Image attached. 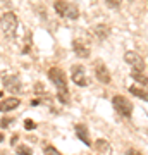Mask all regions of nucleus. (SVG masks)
Segmentation results:
<instances>
[{
  "label": "nucleus",
  "instance_id": "nucleus-1",
  "mask_svg": "<svg viewBox=\"0 0 148 155\" xmlns=\"http://www.w3.org/2000/svg\"><path fill=\"white\" fill-rule=\"evenodd\" d=\"M54 9L59 16L66 17V19H71V21H74V19L79 17V9L74 4H69L66 0H55Z\"/></svg>",
  "mask_w": 148,
  "mask_h": 155
},
{
  "label": "nucleus",
  "instance_id": "nucleus-2",
  "mask_svg": "<svg viewBox=\"0 0 148 155\" xmlns=\"http://www.w3.org/2000/svg\"><path fill=\"white\" fill-rule=\"evenodd\" d=\"M0 26L4 29V33L9 35V36H14L17 31V26H19V21L14 12H5L4 16L0 17Z\"/></svg>",
  "mask_w": 148,
  "mask_h": 155
},
{
  "label": "nucleus",
  "instance_id": "nucleus-3",
  "mask_svg": "<svg viewBox=\"0 0 148 155\" xmlns=\"http://www.w3.org/2000/svg\"><path fill=\"white\" fill-rule=\"evenodd\" d=\"M48 79L57 86L59 91H67V78L61 67H50L48 69Z\"/></svg>",
  "mask_w": 148,
  "mask_h": 155
},
{
  "label": "nucleus",
  "instance_id": "nucleus-4",
  "mask_svg": "<svg viewBox=\"0 0 148 155\" xmlns=\"http://www.w3.org/2000/svg\"><path fill=\"white\" fill-rule=\"evenodd\" d=\"M112 104H114V109L119 112L122 117H129L131 116L133 104L126 98V97H122V95H115L114 98H112Z\"/></svg>",
  "mask_w": 148,
  "mask_h": 155
},
{
  "label": "nucleus",
  "instance_id": "nucleus-5",
  "mask_svg": "<svg viewBox=\"0 0 148 155\" xmlns=\"http://www.w3.org/2000/svg\"><path fill=\"white\" fill-rule=\"evenodd\" d=\"M2 83H4L7 91H11V93H21L22 91V83L16 74H5L2 78Z\"/></svg>",
  "mask_w": 148,
  "mask_h": 155
},
{
  "label": "nucleus",
  "instance_id": "nucleus-6",
  "mask_svg": "<svg viewBox=\"0 0 148 155\" xmlns=\"http://www.w3.org/2000/svg\"><path fill=\"white\" fill-rule=\"evenodd\" d=\"M71 79L74 81V84L77 86H88V78H86V71L83 66H72L71 67Z\"/></svg>",
  "mask_w": 148,
  "mask_h": 155
},
{
  "label": "nucleus",
  "instance_id": "nucleus-7",
  "mask_svg": "<svg viewBox=\"0 0 148 155\" xmlns=\"http://www.w3.org/2000/svg\"><path fill=\"white\" fill-rule=\"evenodd\" d=\"M124 61L133 67V69H136V71H145V61H143V57L136 52H126L124 54Z\"/></svg>",
  "mask_w": 148,
  "mask_h": 155
},
{
  "label": "nucleus",
  "instance_id": "nucleus-8",
  "mask_svg": "<svg viewBox=\"0 0 148 155\" xmlns=\"http://www.w3.org/2000/svg\"><path fill=\"white\" fill-rule=\"evenodd\" d=\"M95 74H97V79H98L100 83H104V84H109L110 81H112V76H110L109 69L105 67L104 62H100V61L95 64Z\"/></svg>",
  "mask_w": 148,
  "mask_h": 155
},
{
  "label": "nucleus",
  "instance_id": "nucleus-9",
  "mask_svg": "<svg viewBox=\"0 0 148 155\" xmlns=\"http://www.w3.org/2000/svg\"><path fill=\"white\" fill-rule=\"evenodd\" d=\"M72 50H74V54H76L77 57H81V59L90 57V48H88L86 43L81 41V40H74V41H72Z\"/></svg>",
  "mask_w": 148,
  "mask_h": 155
},
{
  "label": "nucleus",
  "instance_id": "nucleus-10",
  "mask_svg": "<svg viewBox=\"0 0 148 155\" xmlns=\"http://www.w3.org/2000/svg\"><path fill=\"white\" fill-rule=\"evenodd\" d=\"M74 131H76V136L79 140H81L84 145H91V140H90V133H88V127L84 126V124H76L74 126Z\"/></svg>",
  "mask_w": 148,
  "mask_h": 155
},
{
  "label": "nucleus",
  "instance_id": "nucleus-11",
  "mask_svg": "<svg viewBox=\"0 0 148 155\" xmlns=\"http://www.w3.org/2000/svg\"><path fill=\"white\" fill-rule=\"evenodd\" d=\"M19 98H16V97H11V98H5L0 102V112H11L14 110V109H17L19 107Z\"/></svg>",
  "mask_w": 148,
  "mask_h": 155
},
{
  "label": "nucleus",
  "instance_id": "nucleus-12",
  "mask_svg": "<svg viewBox=\"0 0 148 155\" xmlns=\"http://www.w3.org/2000/svg\"><path fill=\"white\" fill-rule=\"evenodd\" d=\"M93 31H95V35H97V38H100V40H105L110 35V28L107 24H97L93 28Z\"/></svg>",
  "mask_w": 148,
  "mask_h": 155
},
{
  "label": "nucleus",
  "instance_id": "nucleus-13",
  "mask_svg": "<svg viewBox=\"0 0 148 155\" xmlns=\"http://www.w3.org/2000/svg\"><path fill=\"white\" fill-rule=\"evenodd\" d=\"M131 78L134 79V81H138V83H141V84H148V76L143 71H136V69H133V71H131Z\"/></svg>",
  "mask_w": 148,
  "mask_h": 155
},
{
  "label": "nucleus",
  "instance_id": "nucleus-14",
  "mask_svg": "<svg viewBox=\"0 0 148 155\" xmlns=\"http://www.w3.org/2000/svg\"><path fill=\"white\" fill-rule=\"evenodd\" d=\"M129 91H131L134 97H138V98H141V100H145V102H148V93L143 88H138V86H129Z\"/></svg>",
  "mask_w": 148,
  "mask_h": 155
},
{
  "label": "nucleus",
  "instance_id": "nucleus-15",
  "mask_svg": "<svg viewBox=\"0 0 148 155\" xmlns=\"http://www.w3.org/2000/svg\"><path fill=\"white\" fill-rule=\"evenodd\" d=\"M95 148L98 150V152H109V143H107L105 140H97Z\"/></svg>",
  "mask_w": 148,
  "mask_h": 155
},
{
  "label": "nucleus",
  "instance_id": "nucleus-16",
  "mask_svg": "<svg viewBox=\"0 0 148 155\" xmlns=\"http://www.w3.org/2000/svg\"><path fill=\"white\" fill-rule=\"evenodd\" d=\"M16 152H17V155H33V150L28 148L26 145H19Z\"/></svg>",
  "mask_w": 148,
  "mask_h": 155
},
{
  "label": "nucleus",
  "instance_id": "nucleus-17",
  "mask_svg": "<svg viewBox=\"0 0 148 155\" xmlns=\"http://www.w3.org/2000/svg\"><path fill=\"white\" fill-rule=\"evenodd\" d=\"M43 153L45 155H62L59 150L55 148V147H52V145H48V147H45L43 148Z\"/></svg>",
  "mask_w": 148,
  "mask_h": 155
},
{
  "label": "nucleus",
  "instance_id": "nucleus-18",
  "mask_svg": "<svg viewBox=\"0 0 148 155\" xmlns=\"http://www.w3.org/2000/svg\"><path fill=\"white\" fill-rule=\"evenodd\" d=\"M57 98L61 100L64 105H67V104H69V91H59V93H57Z\"/></svg>",
  "mask_w": 148,
  "mask_h": 155
},
{
  "label": "nucleus",
  "instance_id": "nucleus-19",
  "mask_svg": "<svg viewBox=\"0 0 148 155\" xmlns=\"http://www.w3.org/2000/svg\"><path fill=\"white\" fill-rule=\"evenodd\" d=\"M105 2H107V5L112 7V9H119L121 4H122V0H105Z\"/></svg>",
  "mask_w": 148,
  "mask_h": 155
},
{
  "label": "nucleus",
  "instance_id": "nucleus-20",
  "mask_svg": "<svg viewBox=\"0 0 148 155\" xmlns=\"http://www.w3.org/2000/svg\"><path fill=\"white\" fill-rule=\"evenodd\" d=\"M24 127H26L28 131H31V129H35V127H36V124H35L31 119H26V121H24Z\"/></svg>",
  "mask_w": 148,
  "mask_h": 155
},
{
  "label": "nucleus",
  "instance_id": "nucleus-21",
  "mask_svg": "<svg viewBox=\"0 0 148 155\" xmlns=\"http://www.w3.org/2000/svg\"><path fill=\"white\" fill-rule=\"evenodd\" d=\"M35 91H36V93H45L43 84H41V83H36V86H35Z\"/></svg>",
  "mask_w": 148,
  "mask_h": 155
},
{
  "label": "nucleus",
  "instance_id": "nucleus-22",
  "mask_svg": "<svg viewBox=\"0 0 148 155\" xmlns=\"http://www.w3.org/2000/svg\"><path fill=\"white\" fill-rule=\"evenodd\" d=\"M11 122H12V119H5V117H4V119L0 121V126H2V127H7Z\"/></svg>",
  "mask_w": 148,
  "mask_h": 155
},
{
  "label": "nucleus",
  "instance_id": "nucleus-23",
  "mask_svg": "<svg viewBox=\"0 0 148 155\" xmlns=\"http://www.w3.org/2000/svg\"><path fill=\"white\" fill-rule=\"evenodd\" d=\"M127 155H143V153H140V152H138V150L131 148V150H127Z\"/></svg>",
  "mask_w": 148,
  "mask_h": 155
},
{
  "label": "nucleus",
  "instance_id": "nucleus-24",
  "mask_svg": "<svg viewBox=\"0 0 148 155\" xmlns=\"http://www.w3.org/2000/svg\"><path fill=\"white\" fill-rule=\"evenodd\" d=\"M11 141H12V145H16V143H17V136H12Z\"/></svg>",
  "mask_w": 148,
  "mask_h": 155
},
{
  "label": "nucleus",
  "instance_id": "nucleus-25",
  "mask_svg": "<svg viewBox=\"0 0 148 155\" xmlns=\"http://www.w3.org/2000/svg\"><path fill=\"white\" fill-rule=\"evenodd\" d=\"M2 141H4V134L0 133V143H2Z\"/></svg>",
  "mask_w": 148,
  "mask_h": 155
},
{
  "label": "nucleus",
  "instance_id": "nucleus-26",
  "mask_svg": "<svg viewBox=\"0 0 148 155\" xmlns=\"http://www.w3.org/2000/svg\"><path fill=\"white\" fill-rule=\"evenodd\" d=\"M129 2H134V0H129Z\"/></svg>",
  "mask_w": 148,
  "mask_h": 155
}]
</instances>
